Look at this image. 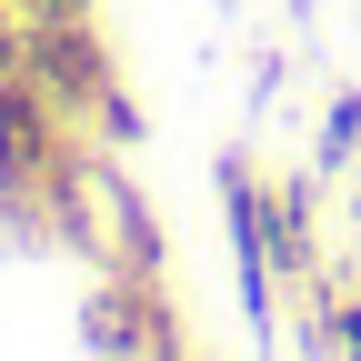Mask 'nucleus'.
Returning a JSON list of instances; mask_svg holds the SVG:
<instances>
[{
  "instance_id": "obj_1",
  "label": "nucleus",
  "mask_w": 361,
  "mask_h": 361,
  "mask_svg": "<svg viewBox=\"0 0 361 361\" xmlns=\"http://www.w3.org/2000/svg\"><path fill=\"white\" fill-rule=\"evenodd\" d=\"M51 241H71L90 271H161V251H171L130 161L101 151V141H71V161L51 180Z\"/></svg>"
},
{
  "instance_id": "obj_3",
  "label": "nucleus",
  "mask_w": 361,
  "mask_h": 361,
  "mask_svg": "<svg viewBox=\"0 0 361 361\" xmlns=\"http://www.w3.org/2000/svg\"><path fill=\"white\" fill-rule=\"evenodd\" d=\"M80 130L40 101L30 71H0V221H11L20 241H51V180L71 161Z\"/></svg>"
},
{
  "instance_id": "obj_6",
  "label": "nucleus",
  "mask_w": 361,
  "mask_h": 361,
  "mask_svg": "<svg viewBox=\"0 0 361 361\" xmlns=\"http://www.w3.org/2000/svg\"><path fill=\"white\" fill-rule=\"evenodd\" d=\"M271 271L281 281H322V171L271 180Z\"/></svg>"
},
{
  "instance_id": "obj_2",
  "label": "nucleus",
  "mask_w": 361,
  "mask_h": 361,
  "mask_svg": "<svg viewBox=\"0 0 361 361\" xmlns=\"http://www.w3.org/2000/svg\"><path fill=\"white\" fill-rule=\"evenodd\" d=\"M20 71L40 80V101H51L80 141H101V151H130V141H141V101L121 90V61H111V40L90 30V20H30Z\"/></svg>"
},
{
  "instance_id": "obj_7",
  "label": "nucleus",
  "mask_w": 361,
  "mask_h": 361,
  "mask_svg": "<svg viewBox=\"0 0 361 361\" xmlns=\"http://www.w3.org/2000/svg\"><path fill=\"white\" fill-rule=\"evenodd\" d=\"M311 171H361V90H331V111H322V141H311Z\"/></svg>"
},
{
  "instance_id": "obj_8",
  "label": "nucleus",
  "mask_w": 361,
  "mask_h": 361,
  "mask_svg": "<svg viewBox=\"0 0 361 361\" xmlns=\"http://www.w3.org/2000/svg\"><path fill=\"white\" fill-rule=\"evenodd\" d=\"M20 40H30V20H20V0H0V71H20Z\"/></svg>"
},
{
  "instance_id": "obj_5",
  "label": "nucleus",
  "mask_w": 361,
  "mask_h": 361,
  "mask_svg": "<svg viewBox=\"0 0 361 361\" xmlns=\"http://www.w3.org/2000/svg\"><path fill=\"white\" fill-rule=\"evenodd\" d=\"M221 221H231V271H241V331L271 351L281 341V271H271V180L251 171V151H221L211 171Z\"/></svg>"
},
{
  "instance_id": "obj_10",
  "label": "nucleus",
  "mask_w": 361,
  "mask_h": 361,
  "mask_svg": "<svg viewBox=\"0 0 361 361\" xmlns=\"http://www.w3.org/2000/svg\"><path fill=\"white\" fill-rule=\"evenodd\" d=\"M341 361H361V351H341Z\"/></svg>"
},
{
  "instance_id": "obj_9",
  "label": "nucleus",
  "mask_w": 361,
  "mask_h": 361,
  "mask_svg": "<svg viewBox=\"0 0 361 361\" xmlns=\"http://www.w3.org/2000/svg\"><path fill=\"white\" fill-rule=\"evenodd\" d=\"M101 0H20V20H90Z\"/></svg>"
},
{
  "instance_id": "obj_4",
  "label": "nucleus",
  "mask_w": 361,
  "mask_h": 361,
  "mask_svg": "<svg viewBox=\"0 0 361 361\" xmlns=\"http://www.w3.org/2000/svg\"><path fill=\"white\" fill-rule=\"evenodd\" d=\"M71 331H80L90 361H191L180 311H171V291H161V271H90Z\"/></svg>"
}]
</instances>
